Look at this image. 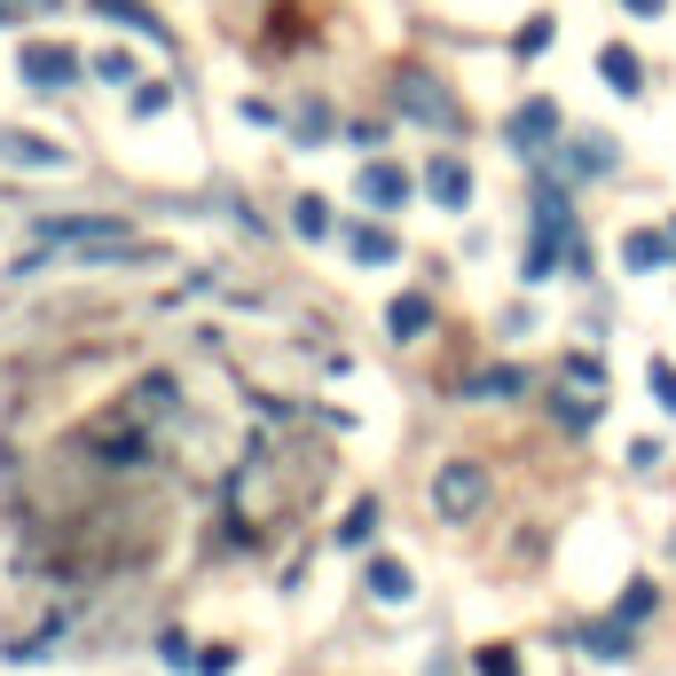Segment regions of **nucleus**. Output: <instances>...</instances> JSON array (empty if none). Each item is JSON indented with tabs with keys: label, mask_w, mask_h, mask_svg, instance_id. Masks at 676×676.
I'll return each instance as SVG.
<instances>
[{
	"label": "nucleus",
	"mask_w": 676,
	"mask_h": 676,
	"mask_svg": "<svg viewBox=\"0 0 676 676\" xmlns=\"http://www.w3.org/2000/svg\"><path fill=\"white\" fill-rule=\"evenodd\" d=\"M393 111H401V119H417V126H441V134L464 119V111H457V95L441 88V79H426V71H401V79H393Z\"/></svg>",
	"instance_id": "f257e3e1"
},
{
	"label": "nucleus",
	"mask_w": 676,
	"mask_h": 676,
	"mask_svg": "<svg viewBox=\"0 0 676 676\" xmlns=\"http://www.w3.org/2000/svg\"><path fill=\"white\" fill-rule=\"evenodd\" d=\"M566 244H574V213H566V197L551 190V197L535 205V244H528V284L559 268V252H566Z\"/></svg>",
	"instance_id": "f03ea898"
},
{
	"label": "nucleus",
	"mask_w": 676,
	"mask_h": 676,
	"mask_svg": "<svg viewBox=\"0 0 676 676\" xmlns=\"http://www.w3.org/2000/svg\"><path fill=\"white\" fill-rule=\"evenodd\" d=\"M433 503H441V520H472L480 503H488V472L472 457H449L441 480H433Z\"/></svg>",
	"instance_id": "7ed1b4c3"
},
{
	"label": "nucleus",
	"mask_w": 676,
	"mask_h": 676,
	"mask_svg": "<svg viewBox=\"0 0 676 676\" xmlns=\"http://www.w3.org/2000/svg\"><path fill=\"white\" fill-rule=\"evenodd\" d=\"M17 71L32 79V88H48V95H63L71 79H79V55L71 48H55V40H32L24 55H17Z\"/></svg>",
	"instance_id": "20e7f679"
},
{
	"label": "nucleus",
	"mask_w": 676,
	"mask_h": 676,
	"mask_svg": "<svg viewBox=\"0 0 676 676\" xmlns=\"http://www.w3.org/2000/svg\"><path fill=\"white\" fill-rule=\"evenodd\" d=\"M551 134H559V111H551V103H543V95H535V103H520V111H512V150H520V157H551V150H543V142H551Z\"/></svg>",
	"instance_id": "39448f33"
},
{
	"label": "nucleus",
	"mask_w": 676,
	"mask_h": 676,
	"mask_svg": "<svg viewBox=\"0 0 676 676\" xmlns=\"http://www.w3.org/2000/svg\"><path fill=\"white\" fill-rule=\"evenodd\" d=\"M355 190H362V205H378V213H401V205H409V174H401V165H386V157L362 165Z\"/></svg>",
	"instance_id": "423d86ee"
},
{
	"label": "nucleus",
	"mask_w": 676,
	"mask_h": 676,
	"mask_svg": "<svg viewBox=\"0 0 676 676\" xmlns=\"http://www.w3.org/2000/svg\"><path fill=\"white\" fill-rule=\"evenodd\" d=\"M668 252H676V228H629V236H622V260H629L637 276L668 268Z\"/></svg>",
	"instance_id": "0eeeda50"
},
{
	"label": "nucleus",
	"mask_w": 676,
	"mask_h": 676,
	"mask_svg": "<svg viewBox=\"0 0 676 676\" xmlns=\"http://www.w3.org/2000/svg\"><path fill=\"white\" fill-rule=\"evenodd\" d=\"M559 174H566V182H590V174H614V134H590V142H566V157H559Z\"/></svg>",
	"instance_id": "6e6552de"
},
{
	"label": "nucleus",
	"mask_w": 676,
	"mask_h": 676,
	"mask_svg": "<svg viewBox=\"0 0 676 676\" xmlns=\"http://www.w3.org/2000/svg\"><path fill=\"white\" fill-rule=\"evenodd\" d=\"M426 190H433V205H449V213H464V197H472V174H464V157H433L426 165Z\"/></svg>",
	"instance_id": "1a4fd4ad"
},
{
	"label": "nucleus",
	"mask_w": 676,
	"mask_h": 676,
	"mask_svg": "<svg viewBox=\"0 0 676 676\" xmlns=\"http://www.w3.org/2000/svg\"><path fill=\"white\" fill-rule=\"evenodd\" d=\"M40 236H55V244H88V236H119V221H111V213H55V221H40Z\"/></svg>",
	"instance_id": "9d476101"
},
{
	"label": "nucleus",
	"mask_w": 676,
	"mask_h": 676,
	"mask_svg": "<svg viewBox=\"0 0 676 676\" xmlns=\"http://www.w3.org/2000/svg\"><path fill=\"white\" fill-rule=\"evenodd\" d=\"M512 393H528V370H480V378H464V401H512Z\"/></svg>",
	"instance_id": "9b49d317"
},
{
	"label": "nucleus",
	"mask_w": 676,
	"mask_h": 676,
	"mask_svg": "<svg viewBox=\"0 0 676 676\" xmlns=\"http://www.w3.org/2000/svg\"><path fill=\"white\" fill-rule=\"evenodd\" d=\"M409 590H417V582H409V566H401V559H370V598H386V606H401V598H409Z\"/></svg>",
	"instance_id": "f8f14e48"
},
{
	"label": "nucleus",
	"mask_w": 676,
	"mask_h": 676,
	"mask_svg": "<svg viewBox=\"0 0 676 676\" xmlns=\"http://www.w3.org/2000/svg\"><path fill=\"white\" fill-rule=\"evenodd\" d=\"M0 157H9V165H63V150H55L48 134H9V142H0Z\"/></svg>",
	"instance_id": "ddd939ff"
},
{
	"label": "nucleus",
	"mask_w": 676,
	"mask_h": 676,
	"mask_svg": "<svg viewBox=\"0 0 676 676\" xmlns=\"http://www.w3.org/2000/svg\"><path fill=\"white\" fill-rule=\"evenodd\" d=\"M347 252H355V260H370V268H386V260H401V244H393L386 228H347Z\"/></svg>",
	"instance_id": "4468645a"
},
{
	"label": "nucleus",
	"mask_w": 676,
	"mask_h": 676,
	"mask_svg": "<svg viewBox=\"0 0 676 676\" xmlns=\"http://www.w3.org/2000/svg\"><path fill=\"white\" fill-rule=\"evenodd\" d=\"M426 322H433V299H417V291L386 307V330H393V338H417V330H426Z\"/></svg>",
	"instance_id": "2eb2a0df"
},
{
	"label": "nucleus",
	"mask_w": 676,
	"mask_h": 676,
	"mask_svg": "<svg viewBox=\"0 0 676 676\" xmlns=\"http://www.w3.org/2000/svg\"><path fill=\"white\" fill-rule=\"evenodd\" d=\"M598 71L614 79L622 95H637V88H645V71H637V55H629V48H606V55H598Z\"/></svg>",
	"instance_id": "dca6fc26"
},
{
	"label": "nucleus",
	"mask_w": 676,
	"mask_h": 676,
	"mask_svg": "<svg viewBox=\"0 0 676 676\" xmlns=\"http://www.w3.org/2000/svg\"><path fill=\"white\" fill-rule=\"evenodd\" d=\"M378 535V503H355V512H347V528H338V543H347V551H362Z\"/></svg>",
	"instance_id": "f3484780"
},
{
	"label": "nucleus",
	"mask_w": 676,
	"mask_h": 676,
	"mask_svg": "<svg viewBox=\"0 0 676 676\" xmlns=\"http://www.w3.org/2000/svg\"><path fill=\"white\" fill-rule=\"evenodd\" d=\"M559 426H574V433L598 426V401H582V386H566V393H559Z\"/></svg>",
	"instance_id": "a211bd4d"
},
{
	"label": "nucleus",
	"mask_w": 676,
	"mask_h": 676,
	"mask_svg": "<svg viewBox=\"0 0 676 676\" xmlns=\"http://www.w3.org/2000/svg\"><path fill=\"white\" fill-rule=\"evenodd\" d=\"M291 228H299V236H330V205H322V197H299V205H291Z\"/></svg>",
	"instance_id": "6ab92c4d"
},
{
	"label": "nucleus",
	"mask_w": 676,
	"mask_h": 676,
	"mask_svg": "<svg viewBox=\"0 0 676 676\" xmlns=\"http://www.w3.org/2000/svg\"><path fill=\"white\" fill-rule=\"evenodd\" d=\"M590 645H598V660H629V622H606V629H590Z\"/></svg>",
	"instance_id": "aec40b11"
},
{
	"label": "nucleus",
	"mask_w": 676,
	"mask_h": 676,
	"mask_svg": "<svg viewBox=\"0 0 676 676\" xmlns=\"http://www.w3.org/2000/svg\"><path fill=\"white\" fill-rule=\"evenodd\" d=\"M95 449H103L111 464H142V441H134V433H119V426H111V433H95Z\"/></svg>",
	"instance_id": "412c9836"
},
{
	"label": "nucleus",
	"mask_w": 676,
	"mask_h": 676,
	"mask_svg": "<svg viewBox=\"0 0 676 676\" xmlns=\"http://www.w3.org/2000/svg\"><path fill=\"white\" fill-rule=\"evenodd\" d=\"M88 71H95V79H134V55H119V48H103V55H88Z\"/></svg>",
	"instance_id": "4be33fe9"
},
{
	"label": "nucleus",
	"mask_w": 676,
	"mask_h": 676,
	"mask_svg": "<svg viewBox=\"0 0 676 676\" xmlns=\"http://www.w3.org/2000/svg\"><path fill=\"white\" fill-rule=\"evenodd\" d=\"M645 386L660 393V409H676V362H645Z\"/></svg>",
	"instance_id": "5701e85b"
},
{
	"label": "nucleus",
	"mask_w": 676,
	"mask_h": 676,
	"mask_svg": "<svg viewBox=\"0 0 676 676\" xmlns=\"http://www.w3.org/2000/svg\"><path fill=\"white\" fill-rule=\"evenodd\" d=\"M645 614H653V582H629V598H622L614 622H645Z\"/></svg>",
	"instance_id": "b1692460"
},
{
	"label": "nucleus",
	"mask_w": 676,
	"mask_h": 676,
	"mask_svg": "<svg viewBox=\"0 0 676 676\" xmlns=\"http://www.w3.org/2000/svg\"><path fill=\"white\" fill-rule=\"evenodd\" d=\"M566 386H590V393H598V386H606V370L590 362V355H574V362H566Z\"/></svg>",
	"instance_id": "393cba45"
},
{
	"label": "nucleus",
	"mask_w": 676,
	"mask_h": 676,
	"mask_svg": "<svg viewBox=\"0 0 676 676\" xmlns=\"http://www.w3.org/2000/svg\"><path fill=\"white\" fill-rule=\"evenodd\" d=\"M480 676H520V668H512V653H503V645H488V653H480Z\"/></svg>",
	"instance_id": "a878e982"
},
{
	"label": "nucleus",
	"mask_w": 676,
	"mask_h": 676,
	"mask_svg": "<svg viewBox=\"0 0 676 676\" xmlns=\"http://www.w3.org/2000/svg\"><path fill=\"white\" fill-rule=\"evenodd\" d=\"M165 103H174V95H165L157 79H150V88H134V111H142V119H150V111H165Z\"/></svg>",
	"instance_id": "bb28decb"
},
{
	"label": "nucleus",
	"mask_w": 676,
	"mask_h": 676,
	"mask_svg": "<svg viewBox=\"0 0 676 676\" xmlns=\"http://www.w3.org/2000/svg\"><path fill=\"white\" fill-rule=\"evenodd\" d=\"M622 9H637V17H660V9H668V0H622Z\"/></svg>",
	"instance_id": "cd10ccee"
}]
</instances>
